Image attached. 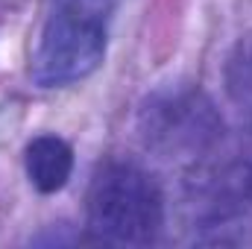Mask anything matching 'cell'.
Instances as JSON below:
<instances>
[{
	"label": "cell",
	"instance_id": "1",
	"mask_svg": "<svg viewBox=\"0 0 252 249\" xmlns=\"http://www.w3.org/2000/svg\"><path fill=\"white\" fill-rule=\"evenodd\" d=\"M164 226V196L158 182L135 161L109 158L88 187V232L100 244L144 247Z\"/></svg>",
	"mask_w": 252,
	"mask_h": 249
},
{
	"label": "cell",
	"instance_id": "2",
	"mask_svg": "<svg viewBox=\"0 0 252 249\" xmlns=\"http://www.w3.org/2000/svg\"><path fill=\"white\" fill-rule=\"evenodd\" d=\"M115 0H50L30 73L41 88L70 85L94 73L106 56Z\"/></svg>",
	"mask_w": 252,
	"mask_h": 249
},
{
	"label": "cell",
	"instance_id": "3",
	"mask_svg": "<svg viewBox=\"0 0 252 249\" xmlns=\"http://www.w3.org/2000/svg\"><path fill=\"white\" fill-rule=\"evenodd\" d=\"M141 129L153 150L173 158L208 150L223 135V121L199 91H161L144 106Z\"/></svg>",
	"mask_w": 252,
	"mask_h": 249
},
{
	"label": "cell",
	"instance_id": "4",
	"mask_svg": "<svg viewBox=\"0 0 252 249\" xmlns=\"http://www.w3.org/2000/svg\"><path fill=\"white\" fill-rule=\"evenodd\" d=\"M27 176L41 193H56L73 173V150L56 135H38L27 147Z\"/></svg>",
	"mask_w": 252,
	"mask_h": 249
},
{
	"label": "cell",
	"instance_id": "5",
	"mask_svg": "<svg viewBox=\"0 0 252 249\" xmlns=\"http://www.w3.org/2000/svg\"><path fill=\"white\" fill-rule=\"evenodd\" d=\"M229 91L235 100L252 103V44H241L229 64Z\"/></svg>",
	"mask_w": 252,
	"mask_h": 249
}]
</instances>
